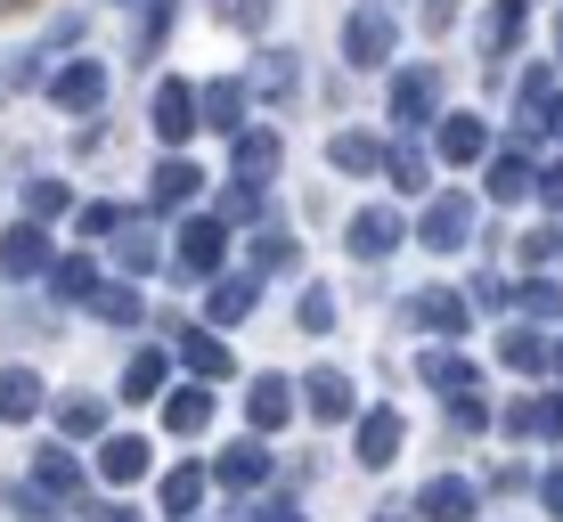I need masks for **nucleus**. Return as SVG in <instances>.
I'll use <instances>...</instances> for the list:
<instances>
[{
    "instance_id": "2f4dec72",
    "label": "nucleus",
    "mask_w": 563,
    "mask_h": 522,
    "mask_svg": "<svg viewBox=\"0 0 563 522\" xmlns=\"http://www.w3.org/2000/svg\"><path fill=\"white\" fill-rule=\"evenodd\" d=\"M205 424H212V392H205V384H172V392H164V433L197 441Z\"/></svg>"
},
{
    "instance_id": "dca6fc26",
    "label": "nucleus",
    "mask_w": 563,
    "mask_h": 522,
    "mask_svg": "<svg viewBox=\"0 0 563 522\" xmlns=\"http://www.w3.org/2000/svg\"><path fill=\"white\" fill-rule=\"evenodd\" d=\"M352 441H360V466L384 474L400 457V441H409V424H400V409H360L352 417Z\"/></svg>"
},
{
    "instance_id": "423d86ee",
    "label": "nucleus",
    "mask_w": 563,
    "mask_h": 522,
    "mask_svg": "<svg viewBox=\"0 0 563 522\" xmlns=\"http://www.w3.org/2000/svg\"><path fill=\"white\" fill-rule=\"evenodd\" d=\"M49 262H57V237H49V229H33V221H9V229H0V286H42Z\"/></svg>"
},
{
    "instance_id": "a19ab883",
    "label": "nucleus",
    "mask_w": 563,
    "mask_h": 522,
    "mask_svg": "<svg viewBox=\"0 0 563 522\" xmlns=\"http://www.w3.org/2000/svg\"><path fill=\"white\" fill-rule=\"evenodd\" d=\"M498 359H507L515 376H539V367H548V343H539V335H507V343H498Z\"/></svg>"
},
{
    "instance_id": "f03ea898",
    "label": "nucleus",
    "mask_w": 563,
    "mask_h": 522,
    "mask_svg": "<svg viewBox=\"0 0 563 522\" xmlns=\"http://www.w3.org/2000/svg\"><path fill=\"white\" fill-rule=\"evenodd\" d=\"M221 262H229V229L212 221V212H188V221L164 237V269H180V278H197V286L221 278Z\"/></svg>"
},
{
    "instance_id": "6e6d98bb",
    "label": "nucleus",
    "mask_w": 563,
    "mask_h": 522,
    "mask_svg": "<svg viewBox=\"0 0 563 522\" xmlns=\"http://www.w3.org/2000/svg\"><path fill=\"white\" fill-rule=\"evenodd\" d=\"M555 367H563V343H555Z\"/></svg>"
},
{
    "instance_id": "393cba45",
    "label": "nucleus",
    "mask_w": 563,
    "mask_h": 522,
    "mask_svg": "<svg viewBox=\"0 0 563 522\" xmlns=\"http://www.w3.org/2000/svg\"><path fill=\"white\" fill-rule=\"evenodd\" d=\"M286 417H295V384L286 376H254L245 384V424H254V441H269Z\"/></svg>"
},
{
    "instance_id": "c756f323",
    "label": "nucleus",
    "mask_w": 563,
    "mask_h": 522,
    "mask_svg": "<svg viewBox=\"0 0 563 522\" xmlns=\"http://www.w3.org/2000/svg\"><path fill=\"white\" fill-rule=\"evenodd\" d=\"M417 376H424V392H441V400H474L482 367H474V359H457V352H424V359H417Z\"/></svg>"
},
{
    "instance_id": "6ab92c4d",
    "label": "nucleus",
    "mask_w": 563,
    "mask_h": 522,
    "mask_svg": "<svg viewBox=\"0 0 563 522\" xmlns=\"http://www.w3.org/2000/svg\"><path fill=\"white\" fill-rule=\"evenodd\" d=\"M302 409L319 417V424H352V417H360V392H352V376H343V367H310Z\"/></svg>"
},
{
    "instance_id": "58836bf2",
    "label": "nucleus",
    "mask_w": 563,
    "mask_h": 522,
    "mask_svg": "<svg viewBox=\"0 0 563 522\" xmlns=\"http://www.w3.org/2000/svg\"><path fill=\"white\" fill-rule=\"evenodd\" d=\"M384 171H393L409 197H424V147L417 140H400V147H384Z\"/></svg>"
},
{
    "instance_id": "0eeeda50",
    "label": "nucleus",
    "mask_w": 563,
    "mask_h": 522,
    "mask_svg": "<svg viewBox=\"0 0 563 522\" xmlns=\"http://www.w3.org/2000/svg\"><path fill=\"white\" fill-rule=\"evenodd\" d=\"M147 123H155V140L172 147V156H188V140H197V82H180V74H164L155 82V99H147Z\"/></svg>"
},
{
    "instance_id": "ddd939ff",
    "label": "nucleus",
    "mask_w": 563,
    "mask_h": 522,
    "mask_svg": "<svg viewBox=\"0 0 563 522\" xmlns=\"http://www.w3.org/2000/svg\"><path fill=\"white\" fill-rule=\"evenodd\" d=\"M400 237H409V221H400L393 204H367V212H352V229H343L352 262H384V254H400Z\"/></svg>"
},
{
    "instance_id": "e433bc0d",
    "label": "nucleus",
    "mask_w": 563,
    "mask_h": 522,
    "mask_svg": "<svg viewBox=\"0 0 563 522\" xmlns=\"http://www.w3.org/2000/svg\"><path fill=\"white\" fill-rule=\"evenodd\" d=\"M0 507H9L16 522H57V514H66V507H49V498H42V490H33V481H25V474H16V481H0Z\"/></svg>"
},
{
    "instance_id": "4d7b16f0",
    "label": "nucleus",
    "mask_w": 563,
    "mask_h": 522,
    "mask_svg": "<svg viewBox=\"0 0 563 522\" xmlns=\"http://www.w3.org/2000/svg\"><path fill=\"white\" fill-rule=\"evenodd\" d=\"M384 522H400V514H384Z\"/></svg>"
},
{
    "instance_id": "f257e3e1",
    "label": "nucleus",
    "mask_w": 563,
    "mask_h": 522,
    "mask_svg": "<svg viewBox=\"0 0 563 522\" xmlns=\"http://www.w3.org/2000/svg\"><path fill=\"white\" fill-rule=\"evenodd\" d=\"M42 99L57 114H74V123H99V107L114 99V66L90 57V49H74V57H57V66L42 74Z\"/></svg>"
},
{
    "instance_id": "c85d7f7f",
    "label": "nucleus",
    "mask_w": 563,
    "mask_h": 522,
    "mask_svg": "<svg viewBox=\"0 0 563 522\" xmlns=\"http://www.w3.org/2000/svg\"><path fill=\"white\" fill-rule=\"evenodd\" d=\"M254 302H262V278H212V286H205V326L254 319Z\"/></svg>"
},
{
    "instance_id": "09e8293b",
    "label": "nucleus",
    "mask_w": 563,
    "mask_h": 522,
    "mask_svg": "<svg viewBox=\"0 0 563 522\" xmlns=\"http://www.w3.org/2000/svg\"><path fill=\"white\" fill-rule=\"evenodd\" d=\"M539 140H563V99H548V107H539Z\"/></svg>"
},
{
    "instance_id": "412c9836",
    "label": "nucleus",
    "mask_w": 563,
    "mask_h": 522,
    "mask_svg": "<svg viewBox=\"0 0 563 522\" xmlns=\"http://www.w3.org/2000/svg\"><path fill=\"white\" fill-rule=\"evenodd\" d=\"M164 392H172V352H164V343H140V352L123 359L114 400H164Z\"/></svg>"
},
{
    "instance_id": "473e14b6",
    "label": "nucleus",
    "mask_w": 563,
    "mask_h": 522,
    "mask_svg": "<svg viewBox=\"0 0 563 522\" xmlns=\"http://www.w3.org/2000/svg\"><path fill=\"white\" fill-rule=\"evenodd\" d=\"M490 197L498 204H522V197H539V171L522 147H507V156H490Z\"/></svg>"
},
{
    "instance_id": "7ed1b4c3",
    "label": "nucleus",
    "mask_w": 563,
    "mask_h": 522,
    "mask_svg": "<svg viewBox=\"0 0 563 522\" xmlns=\"http://www.w3.org/2000/svg\"><path fill=\"white\" fill-rule=\"evenodd\" d=\"M393 49H400V16L376 9V0H360V9L343 16V66L376 74V66H393Z\"/></svg>"
},
{
    "instance_id": "cd10ccee",
    "label": "nucleus",
    "mask_w": 563,
    "mask_h": 522,
    "mask_svg": "<svg viewBox=\"0 0 563 522\" xmlns=\"http://www.w3.org/2000/svg\"><path fill=\"white\" fill-rule=\"evenodd\" d=\"M229 171H238L245 188H269V171H278V131H238V140H229Z\"/></svg>"
},
{
    "instance_id": "f704fd0d",
    "label": "nucleus",
    "mask_w": 563,
    "mask_h": 522,
    "mask_svg": "<svg viewBox=\"0 0 563 522\" xmlns=\"http://www.w3.org/2000/svg\"><path fill=\"white\" fill-rule=\"evenodd\" d=\"M327 164H335V171H376L384 140H376V131H335V140H327Z\"/></svg>"
},
{
    "instance_id": "9b49d317",
    "label": "nucleus",
    "mask_w": 563,
    "mask_h": 522,
    "mask_svg": "<svg viewBox=\"0 0 563 522\" xmlns=\"http://www.w3.org/2000/svg\"><path fill=\"white\" fill-rule=\"evenodd\" d=\"M49 302H74V311H90V295H99V286H107V262L99 254H90V245H74V254H57L49 262Z\"/></svg>"
},
{
    "instance_id": "8fccbe9b",
    "label": "nucleus",
    "mask_w": 563,
    "mask_h": 522,
    "mask_svg": "<svg viewBox=\"0 0 563 522\" xmlns=\"http://www.w3.org/2000/svg\"><path fill=\"white\" fill-rule=\"evenodd\" d=\"M539 204H548V212H563V164L548 171V180H539Z\"/></svg>"
},
{
    "instance_id": "5701e85b",
    "label": "nucleus",
    "mask_w": 563,
    "mask_h": 522,
    "mask_svg": "<svg viewBox=\"0 0 563 522\" xmlns=\"http://www.w3.org/2000/svg\"><path fill=\"white\" fill-rule=\"evenodd\" d=\"M522 33H531V0H490V16H482V57L507 66L522 49Z\"/></svg>"
},
{
    "instance_id": "4468645a",
    "label": "nucleus",
    "mask_w": 563,
    "mask_h": 522,
    "mask_svg": "<svg viewBox=\"0 0 563 522\" xmlns=\"http://www.w3.org/2000/svg\"><path fill=\"white\" fill-rule=\"evenodd\" d=\"M417 237L433 245V254H457L465 237H474V197H457V188H441L433 204H424V221H417Z\"/></svg>"
},
{
    "instance_id": "a211bd4d",
    "label": "nucleus",
    "mask_w": 563,
    "mask_h": 522,
    "mask_svg": "<svg viewBox=\"0 0 563 522\" xmlns=\"http://www.w3.org/2000/svg\"><path fill=\"white\" fill-rule=\"evenodd\" d=\"M164 326H172V367H188L197 384L229 376V352H221V335H205V326H188V319H164Z\"/></svg>"
},
{
    "instance_id": "c9c22d12",
    "label": "nucleus",
    "mask_w": 563,
    "mask_h": 522,
    "mask_svg": "<svg viewBox=\"0 0 563 522\" xmlns=\"http://www.w3.org/2000/svg\"><path fill=\"white\" fill-rule=\"evenodd\" d=\"M254 90H262V99H295V90H302V74H295V57H286V49H262L254 57Z\"/></svg>"
},
{
    "instance_id": "a18cd8bd",
    "label": "nucleus",
    "mask_w": 563,
    "mask_h": 522,
    "mask_svg": "<svg viewBox=\"0 0 563 522\" xmlns=\"http://www.w3.org/2000/svg\"><path fill=\"white\" fill-rule=\"evenodd\" d=\"M539 507H548V514L563 522V466H548V474H539Z\"/></svg>"
},
{
    "instance_id": "2eb2a0df",
    "label": "nucleus",
    "mask_w": 563,
    "mask_h": 522,
    "mask_svg": "<svg viewBox=\"0 0 563 522\" xmlns=\"http://www.w3.org/2000/svg\"><path fill=\"white\" fill-rule=\"evenodd\" d=\"M49 424H57V441H90V449H99L107 441V400L99 392H49Z\"/></svg>"
},
{
    "instance_id": "4be33fe9",
    "label": "nucleus",
    "mask_w": 563,
    "mask_h": 522,
    "mask_svg": "<svg viewBox=\"0 0 563 522\" xmlns=\"http://www.w3.org/2000/svg\"><path fill=\"white\" fill-rule=\"evenodd\" d=\"M474 481H465V474H433V481H424V490H417V522H474Z\"/></svg>"
},
{
    "instance_id": "ea45409f",
    "label": "nucleus",
    "mask_w": 563,
    "mask_h": 522,
    "mask_svg": "<svg viewBox=\"0 0 563 522\" xmlns=\"http://www.w3.org/2000/svg\"><path fill=\"white\" fill-rule=\"evenodd\" d=\"M295 319L310 326V335H327V326H335V286H302V295H295Z\"/></svg>"
},
{
    "instance_id": "b1692460",
    "label": "nucleus",
    "mask_w": 563,
    "mask_h": 522,
    "mask_svg": "<svg viewBox=\"0 0 563 522\" xmlns=\"http://www.w3.org/2000/svg\"><path fill=\"white\" fill-rule=\"evenodd\" d=\"M16 197H25V212H16V221H33V229L74 221V180H57V171H33V180L16 188Z\"/></svg>"
},
{
    "instance_id": "a878e982",
    "label": "nucleus",
    "mask_w": 563,
    "mask_h": 522,
    "mask_svg": "<svg viewBox=\"0 0 563 522\" xmlns=\"http://www.w3.org/2000/svg\"><path fill=\"white\" fill-rule=\"evenodd\" d=\"M212 481H221V490H262L269 481V441H229V449L212 457Z\"/></svg>"
},
{
    "instance_id": "bb28decb",
    "label": "nucleus",
    "mask_w": 563,
    "mask_h": 522,
    "mask_svg": "<svg viewBox=\"0 0 563 522\" xmlns=\"http://www.w3.org/2000/svg\"><path fill=\"white\" fill-rule=\"evenodd\" d=\"M433 147H441L450 164H482V156H490V123H482V114H441V123H433Z\"/></svg>"
},
{
    "instance_id": "79ce46f5",
    "label": "nucleus",
    "mask_w": 563,
    "mask_h": 522,
    "mask_svg": "<svg viewBox=\"0 0 563 522\" xmlns=\"http://www.w3.org/2000/svg\"><path fill=\"white\" fill-rule=\"evenodd\" d=\"M515 311H531V319H563V286H548V278H539V286H522V295H515Z\"/></svg>"
},
{
    "instance_id": "aec40b11",
    "label": "nucleus",
    "mask_w": 563,
    "mask_h": 522,
    "mask_svg": "<svg viewBox=\"0 0 563 522\" xmlns=\"http://www.w3.org/2000/svg\"><path fill=\"white\" fill-rule=\"evenodd\" d=\"M205 490H212V466L188 457V466H172L164 481H155V507H164L172 522H197V514H205Z\"/></svg>"
},
{
    "instance_id": "f8f14e48",
    "label": "nucleus",
    "mask_w": 563,
    "mask_h": 522,
    "mask_svg": "<svg viewBox=\"0 0 563 522\" xmlns=\"http://www.w3.org/2000/svg\"><path fill=\"white\" fill-rule=\"evenodd\" d=\"M42 417H49V384H42V367L9 359V367H0V424H42Z\"/></svg>"
},
{
    "instance_id": "f3484780",
    "label": "nucleus",
    "mask_w": 563,
    "mask_h": 522,
    "mask_svg": "<svg viewBox=\"0 0 563 522\" xmlns=\"http://www.w3.org/2000/svg\"><path fill=\"white\" fill-rule=\"evenodd\" d=\"M433 114H441V66H409L393 82V123L400 131H424Z\"/></svg>"
},
{
    "instance_id": "c03bdc74",
    "label": "nucleus",
    "mask_w": 563,
    "mask_h": 522,
    "mask_svg": "<svg viewBox=\"0 0 563 522\" xmlns=\"http://www.w3.org/2000/svg\"><path fill=\"white\" fill-rule=\"evenodd\" d=\"M531 433H548V441H563V392H548V400H531Z\"/></svg>"
},
{
    "instance_id": "3c124183",
    "label": "nucleus",
    "mask_w": 563,
    "mask_h": 522,
    "mask_svg": "<svg viewBox=\"0 0 563 522\" xmlns=\"http://www.w3.org/2000/svg\"><path fill=\"white\" fill-rule=\"evenodd\" d=\"M90 522H147L140 507H90Z\"/></svg>"
},
{
    "instance_id": "5fc2aeb1",
    "label": "nucleus",
    "mask_w": 563,
    "mask_h": 522,
    "mask_svg": "<svg viewBox=\"0 0 563 522\" xmlns=\"http://www.w3.org/2000/svg\"><path fill=\"white\" fill-rule=\"evenodd\" d=\"M9 9H16V0H0V16H9Z\"/></svg>"
},
{
    "instance_id": "864d4df0",
    "label": "nucleus",
    "mask_w": 563,
    "mask_h": 522,
    "mask_svg": "<svg viewBox=\"0 0 563 522\" xmlns=\"http://www.w3.org/2000/svg\"><path fill=\"white\" fill-rule=\"evenodd\" d=\"M555 49H563V16H555Z\"/></svg>"
},
{
    "instance_id": "de8ad7c7",
    "label": "nucleus",
    "mask_w": 563,
    "mask_h": 522,
    "mask_svg": "<svg viewBox=\"0 0 563 522\" xmlns=\"http://www.w3.org/2000/svg\"><path fill=\"white\" fill-rule=\"evenodd\" d=\"M229 16H238L245 33H262V25H269V0H238V9H229Z\"/></svg>"
},
{
    "instance_id": "4c0bfd02",
    "label": "nucleus",
    "mask_w": 563,
    "mask_h": 522,
    "mask_svg": "<svg viewBox=\"0 0 563 522\" xmlns=\"http://www.w3.org/2000/svg\"><path fill=\"white\" fill-rule=\"evenodd\" d=\"M262 212H269V197H262V188H245V180H229V188H221V212H212V221H221V229H238V221H245V229H254V221H262Z\"/></svg>"
},
{
    "instance_id": "9d476101",
    "label": "nucleus",
    "mask_w": 563,
    "mask_h": 522,
    "mask_svg": "<svg viewBox=\"0 0 563 522\" xmlns=\"http://www.w3.org/2000/svg\"><path fill=\"white\" fill-rule=\"evenodd\" d=\"M400 319H409L417 335H441V352H450V343L465 335V295L457 286H424V295L400 302Z\"/></svg>"
},
{
    "instance_id": "6e6552de",
    "label": "nucleus",
    "mask_w": 563,
    "mask_h": 522,
    "mask_svg": "<svg viewBox=\"0 0 563 522\" xmlns=\"http://www.w3.org/2000/svg\"><path fill=\"white\" fill-rule=\"evenodd\" d=\"M147 474H155L147 433H107L99 449H90V481H99V490H131V481H147Z\"/></svg>"
},
{
    "instance_id": "1a4fd4ad",
    "label": "nucleus",
    "mask_w": 563,
    "mask_h": 522,
    "mask_svg": "<svg viewBox=\"0 0 563 522\" xmlns=\"http://www.w3.org/2000/svg\"><path fill=\"white\" fill-rule=\"evenodd\" d=\"M147 197H155L164 221H188V204L205 197V164H197V156H164V164L147 171Z\"/></svg>"
},
{
    "instance_id": "603ef678",
    "label": "nucleus",
    "mask_w": 563,
    "mask_h": 522,
    "mask_svg": "<svg viewBox=\"0 0 563 522\" xmlns=\"http://www.w3.org/2000/svg\"><path fill=\"white\" fill-rule=\"evenodd\" d=\"M262 522H302V507H262Z\"/></svg>"
},
{
    "instance_id": "7c9ffc66",
    "label": "nucleus",
    "mask_w": 563,
    "mask_h": 522,
    "mask_svg": "<svg viewBox=\"0 0 563 522\" xmlns=\"http://www.w3.org/2000/svg\"><path fill=\"white\" fill-rule=\"evenodd\" d=\"M197 123H205V131H229V140L245 131V82H238V74H229V82H205V90H197Z\"/></svg>"
},
{
    "instance_id": "20e7f679",
    "label": "nucleus",
    "mask_w": 563,
    "mask_h": 522,
    "mask_svg": "<svg viewBox=\"0 0 563 522\" xmlns=\"http://www.w3.org/2000/svg\"><path fill=\"white\" fill-rule=\"evenodd\" d=\"M107 262H114V278H123V286H140V278L164 269V229H155V212H123V221H114Z\"/></svg>"
},
{
    "instance_id": "49530a36",
    "label": "nucleus",
    "mask_w": 563,
    "mask_h": 522,
    "mask_svg": "<svg viewBox=\"0 0 563 522\" xmlns=\"http://www.w3.org/2000/svg\"><path fill=\"white\" fill-rule=\"evenodd\" d=\"M450 424H457V433H474V424H490V409H482V400H450Z\"/></svg>"
},
{
    "instance_id": "37998d69",
    "label": "nucleus",
    "mask_w": 563,
    "mask_h": 522,
    "mask_svg": "<svg viewBox=\"0 0 563 522\" xmlns=\"http://www.w3.org/2000/svg\"><path fill=\"white\" fill-rule=\"evenodd\" d=\"M245 262H254V278H262V269H286V262H295V245H286V237H254V245H245Z\"/></svg>"
},
{
    "instance_id": "72a5a7b5",
    "label": "nucleus",
    "mask_w": 563,
    "mask_h": 522,
    "mask_svg": "<svg viewBox=\"0 0 563 522\" xmlns=\"http://www.w3.org/2000/svg\"><path fill=\"white\" fill-rule=\"evenodd\" d=\"M90 319H99V326H140V319H147V302H140V286L107 278L99 295H90Z\"/></svg>"
},
{
    "instance_id": "39448f33",
    "label": "nucleus",
    "mask_w": 563,
    "mask_h": 522,
    "mask_svg": "<svg viewBox=\"0 0 563 522\" xmlns=\"http://www.w3.org/2000/svg\"><path fill=\"white\" fill-rule=\"evenodd\" d=\"M25 481H33V490H42V498H49V507H82V498H90V457H74L66 441L49 433L42 449H33Z\"/></svg>"
}]
</instances>
